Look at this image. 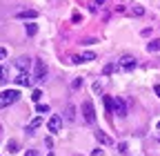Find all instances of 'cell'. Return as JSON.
Returning a JSON list of instances; mask_svg holds the SVG:
<instances>
[{
	"mask_svg": "<svg viewBox=\"0 0 160 156\" xmlns=\"http://www.w3.org/2000/svg\"><path fill=\"white\" fill-rule=\"evenodd\" d=\"M18 98H20V91H18V89H5L2 94H0V109L13 105Z\"/></svg>",
	"mask_w": 160,
	"mask_h": 156,
	"instance_id": "cell-1",
	"label": "cell"
},
{
	"mask_svg": "<svg viewBox=\"0 0 160 156\" xmlns=\"http://www.w3.org/2000/svg\"><path fill=\"white\" fill-rule=\"evenodd\" d=\"M82 116H85V121H87L89 125L96 123V109H93V103H91L89 98L82 103Z\"/></svg>",
	"mask_w": 160,
	"mask_h": 156,
	"instance_id": "cell-2",
	"label": "cell"
},
{
	"mask_svg": "<svg viewBox=\"0 0 160 156\" xmlns=\"http://www.w3.org/2000/svg\"><path fill=\"white\" fill-rule=\"evenodd\" d=\"M45 78H47V65H45V60H36V65H33V81L42 83Z\"/></svg>",
	"mask_w": 160,
	"mask_h": 156,
	"instance_id": "cell-3",
	"label": "cell"
},
{
	"mask_svg": "<svg viewBox=\"0 0 160 156\" xmlns=\"http://www.w3.org/2000/svg\"><path fill=\"white\" fill-rule=\"evenodd\" d=\"M16 18L18 20H33V18H38V11L36 9H22V11H16Z\"/></svg>",
	"mask_w": 160,
	"mask_h": 156,
	"instance_id": "cell-4",
	"label": "cell"
},
{
	"mask_svg": "<svg viewBox=\"0 0 160 156\" xmlns=\"http://www.w3.org/2000/svg\"><path fill=\"white\" fill-rule=\"evenodd\" d=\"M120 67H122V69H127V71H133L136 69V58H131V56H122V58H120V63H118Z\"/></svg>",
	"mask_w": 160,
	"mask_h": 156,
	"instance_id": "cell-5",
	"label": "cell"
},
{
	"mask_svg": "<svg viewBox=\"0 0 160 156\" xmlns=\"http://www.w3.org/2000/svg\"><path fill=\"white\" fill-rule=\"evenodd\" d=\"M113 114H118L120 118L127 116V103H125L122 98H116V101H113Z\"/></svg>",
	"mask_w": 160,
	"mask_h": 156,
	"instance_id": "cell-6",
	"label": "cell"
},
{
	"mask_svg": "<svg viewBox=\"0 0 160 156\" xmlns=\"http://www.w3.org/2000/svg\"><path fill=\"white\" fill-rule=\"evenodd\" d=\"M47 127H49V132L58 134L60 129H62V118H60V116H51V118H49V123H47Z\"/></svg>",
	"mask_w": 160,
	"mask_h": 156,
	"instance_id": "cell-7",
	"label": "cell"
},
{
	"mask_svg": "<svg viewBox=\"0 0 160 156\" xmlns=\"http://www.w3.org/2000/svg\"><path fill=\"white\" fill-rule=\"evenodd\" d=\"M89 60H96V54H91V51H85V54H80V56H73V58H71V63H73V65H80V63H89Z\"/></svg>",
	"mask_w": 160,
	"mask_h": 156,
	"instance_id": "cell-8",
	"label": "cell"
},
{
	"mask_svg": "<svg viewBox=\"0 0 160 156\" xmlns=\"http://www.w3.org/2000/svg\"><path fill=\"white\" fill-rule=\"evenodd\" d=\"M16 83H18V85H22V87H29V85H31V78H29L27 71H20L18 78H16Z\"/></svg>",
	"mask_w": 160,
	"mask_h": 156,
	"instance_id": "cell-9",
	"label": "cell"
},
{
	"mask_svg": "<svg viewBox=\"0 0 160 156\" xmlns=\"http://www.w3.org/2000/svg\"><path fill=\"white\" fill-rule=\"evenodd\" d=\"M102 103H105L107 114H113V98H111V96H102Z\"/></svg>",
	"mask_w": 160,
	"mask_h": 156,
	"instance_id": "cell-10",
	"label": "cell"
},
{
	"mask_svg": "<svg viewBox=\"0 0 160 156\" xmlns=\"http://www.w3.org/2000/svg\"><path fill=\"white\" fill-rule=\"evenodd\" d=\"M96 138H98V143H102V145H111V138L107 134H102V132H96Z\"/></svg>",
	"mask_w": 160,
	"mask_h": 156,
	"instance_id": "cell-11",
	"label": "cell"
},
{
	"mask_svg": "<svg viewBox=\"0 0 160 156\" xmlns=\"http://www.w3.org/2000/svg\"><path fill=\"white\" fill-rule=\"evenodd\" d=\"M118 67H120L118 63H109V65H105V69H102V74H105V76H111V74H113V71H116Z\"/></svg>",
	"mask_w": 160,
	"mask_h": 156,
	"instance_id": "cell-12",
	"label": "cell"
},
{
	"mask_svg": "<svg viewBox=\"0 0 160 156\" xmlns=\"http://www.w3.org/2000/svg\"><path fill=\"white\" fill-rule=\"evenodd\" d=\"M16 67H18L20 71H25V69L29 67V58H18V60H16Z\"/></svg>",
	"mask_w": 160,
	"mask_h": 156,
	"instance_id": "cell-13",
	"label": "cell"
},
{
	"mask_svg": "<svg viewBox=\"0 0 160 156\" xmlns=\"http://www.w3.org/2000/svg\"><path fill=\"white\" fill-rule=\"evenodd\" d=\"M105 3H107V0H93V3L89 5V11H93V13H96L100 7H105Z\"/></svg>",
	"mask_w": 160,
	"mask_h": 156,
	"instance_id": "cell-14",
	"label": "cell"
},
{
	"mask_svg": "<svg viewBox=\"0 0 160 156\" xmlns=\"http://www.w3.org/2000/svg\"><path fill=\"white\" fill-rule=\"evenodd\" d=\"M40 123H42L40 118H33V121L27 125V132H29V134H33V129H38V127H40Z\"/></svg>",
	"mask_w": 160,
	"mask_h": 156,
	"instance_id": "cell-15",
	"label": "cell"
},
{
	"mask_svg": "<svg viewBox=\"0 0 160 156\" xmlns=\"http://www.w3.org/2000/svg\"><path fill=\"white\" fill-rule=\"evenodd\" d=\"M65 114H67V121L71 123V121L76 118V107H73V105H67V112H65Z\"/></svg>",
	"mask_w": 160,
	"mask_h": 156,
	"instance_id": "cell-16",
	"label": "cell"
},
{
	"mask_svg": "<svg viewBox=\"0 0 160 156\" xmlns=\"http://www.w3.org/2000/svg\"><path fill=\"white\" fill-rule=\"evenodd\" d=\"M147 49H149V51H160V38H156V40H151V43L147 45Z\"/></svg>",
	"mask_w": 160,
	"mask_h": 156,
	"instance_id": "cell-17",
	"label": "cell"
},
{
	"mask_svg": "<svg viewBox=\"0 0 160 156\" xmlns=\"http://www.w3.org/2000/svg\"><path fill=\"white\" fill-rule=\"evenodd\" d=\"M40 98H42V91H40V89H33V91H31V101L38 105V103H40Z\"/></svg>",
	"mask_w": 160,
	"mask_h": 156,
	"instance_id": "cell-18",
	"label": "cell"
},
{
	"mask_svg": "<svg viewBox=\"0 0 160 156\" xmlns=\"http://www.w3.org/2000/svg\"><path fill=\"white\" fill-rule=\"evenodd\" d=\"M18 147H20V145H18V141H9V143H7V149H9L11 154H16V152H18Z\"/></svg>",
	"mask_w": 160,
	"mask_h": 156,
	"instance_id": "cell-19",
	"label": "cell"
},
{
	"mask_svg": "<svg viewBox=\"0 0 160 156\" xmlns=\"http://www.w3.org/2000/svg\"><path fill=\"white\" fill-rule=\"evenodd\" d=\"M25 31H27L29 36H33V34L38 31V27H36V25H31V23H27V25H25Z\"/></svg>",
	"mask_w": 160,
	"mask_h": 156,
	"instance_id": "cell-20",
	"label": "cell"
},
{
	"mask_svg": "<svg viewBox=\"0 0 160 156\" xmlns=\"http://www.w3.org/2000/svg\"><path fill=\"white\" fill-rule=\"evenodd\" d=\"M36 112H38V114H47V112H49V105H42V103H38V105H36Z\"/></svg>",
	"mask_w": 160,
	"mask_h": 156,
	"instance_id": "cell-21",
	"label": "cell"
},
{
	"mask_svg": "<svg viewBox=\"0 0 160 156\" xmlns=\"http://www.w3.org/2000/svg\"><path fill=\"white\" fill-rule=\"evenodd\" d=\"M5 81H7V69H5L2 65H0V85H2Z\"/></svg>",
	"mask_w": 160,
	"mask_h": 156,
	"instance_id": "cell-22",
	"label": "cell"
},
{
	"mask_svg": "<svg viewBox=\"0 0 160 156\" xmlns=\"http://www.w3.org/2000/svg\"><path fill=\"white\" fill-rule=\"evenodd\" d=\"M142 13H145V9H142V7H140V5L131 9V16H142Z\"/></svg>",
	"mask_w": 160,
	"mask_h": 156,
	"instance_id": "cell-23",
	"label": "cell"
},
{
	"mask_svg": "<svg viewBox=\"0 0 160 156\" xmlns=\"http://www.w3.org/2000/svg\"><path fill=\"white\" fill-rule=\"evenodd\" d=\"M71 87L73 89H80V87H82V78H76V81L71 83Z\"/></svg>",
	"mask_w": 160,
	"mask_h": 156,
	"instance_id": "cell-24",
	"label": "cell"
},
{
	"mask_svg": "<svg viewBox=\"0 0 160 156\" xmlns=\"http://www.w3.org/2000/svg\"><path fill=\"white\" fill-rule=\"evenodd\" d=\"M5 58H7V49L0 47V60H5Z\"/></svg>",
	"mask_w": 160,
	"mask_h": 156,
	"instance_id": "cell-25",
	"label": "cell"
},
{
	"mask_svg": "<svg viewBox=\"0 0 160 156\" xmlns=\"http://www.w3.org/2000/svg\"><path fill=\"white\" fill-rule=\"evenodd\" d=\"M91 156H105V152H102V149H93Z\"/></svg>",
	"mask_w": 160,
	"mask_h": 156,
	"instance_id": "cell-26",
	"label": "cell"
},
{
	"mask_svg": "<svg viewBox=\"0 0 160 156\" xmlns=\"http://www.w3.org/2000/svg\"><path fill=\"white\" fill-rule=\"evenodd\" d=\"M71 18H73V23H80V13H78V11H73V16H71Z\"/></svg>",
	"mask_w": 160,
	"mask_h": 156,
	"instance_id": "cell-27",
	"label": "cell"
},
{
	"mask_svg": "<svg viewBox=\"0 0 160 156\" xmlns=\"http://www.w3.org/2000/svg\"><path fill=\"white\" fill-rule=\"evenodd\" d=\"M25 156H38V152H36V149H27V154H25Z\"/></svg>",
	"mask_w": 160,
	"mask_h": 156,
	"instance_id": "cell-28",
	"label": "cell"
},
{
	"mask_svg": "<svg viewBox=\"0 0 160 156\" xmlns=\"http://www.w3.org/2000/svg\"><path fill=\"white\" fill-rule=\"evenodd\" d=\"M153 91H156V96L160 98V85H156V87H153Z\"/></svg>",
	"mask_w": 160,
	"mask_h": 156,
	"instance_id": "cell-29",
	"label": "cell"
},
{
	"mask_svg": "<svg viewBox=\"0 0 160 156\" xmlns=\"http://www.w3.org/2000/svg\"><path fill=\"white\" fill-rule=\"evenodd\" d=\"M158 129H160V123H158Z\"/></svg>",
	"mask_w": 160,
	"mask_h": 156,
	"instance_id": "cell-30",
	"label": "cell"
},
{
	"mask_svg": "<svg viewBox=\"0 0 160 156\" xmlns=\"http://www.w3.org/2000/svg\"><path fill=\"white\" fill-rule=\"evenodd\" d=\"M49 156H53V154H49Z\"/></svg>",
	"mask_w": 160,
	"mask_h": 156,
	"instance_id": "cell-31",
	"label": "cell"
}]
</instances>
